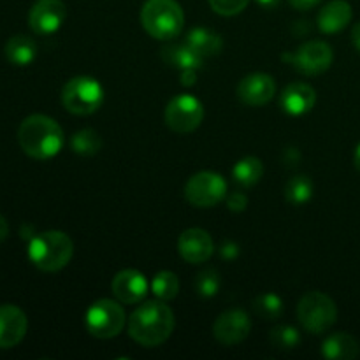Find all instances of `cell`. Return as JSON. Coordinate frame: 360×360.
Returning a JSON list of instances; mask_svg holds the SVG:
<instances>
[{
	"mask_svg": "<svg viewBox=\"0 0 360 360\" xmlns=\"http://www.w3.org/2000/svg\"><path fill=\"white\" fill-rule=\"evenodd\" d=\"M165 125L176 134H190L200 127L204 120V108L199 98L183 94L172 98L164 111Z\"/></svg>",
	"mask_w": 360,
	"mask_h": 360,
	"instance_id": "9c48e42d",
	"label": "cell"
},
{
	"mask_svg": "<svg viewBox=\"0 0 360 360\" xmlns=\"http://www.w3.org/2000/svg\"><path fill=\"white\" fill-rule=\"evenodd\" d=\"M151 292L160 301H172L179 292V280L172 271H160L151 280Z\"/></svg>",
	"mask_w": 360,
	"mask_h": 360,
	"instance_id": "4316f807",
	"label": "cell"
},
{
	"mask_svg": "<svg viewBox=\"0 0 360 360\" xmlns=\"http://www.w3.org/2000/svg\"><path fill=\"white\" fill-rule=\"evenodd\" d=\"M225 197H227V181L217 172H197L185 185V199L195 207H214Z\"/></svg>",
	"mask_w": 360,
	"mask_h": 360,
	"instance_id": "ba28073f",
	"label": "cell"
},
{
	"mask_svg": "<svg viewBox=\"0 0 360 360\" xmlns=\"http://www.w3.org/2000/svg\"><path fill=\"white\" fill-rule=\"evenodd\" d=\"M220 255H221V259H225V260H234L236 257L239 255V246H238V243H234V241H224L221 243V246H220Z\"/></svg>",
	"mask_w": 360,
	"mask_h": 360,
	"instance_id": "1f68e13d",
	"label": "cell"
},
{
	"mask_svg": "<svg viewBox=\"0 0 360 360\" xmlns=\"http://www.w3.org/2000/svg\"><path fill=\"white\" fill-rule=\"evenodd\" d=\"M236 94H238V98L245 105L260 108V105L273 101L274 94H276V83H274L273 76H269V74H248V76L239 81Z\"/></svg>",
	"mask_w": 360,
	"mask_h": 360,
	"instance_id": "4fadbf2b",
	"label": "cell"
},
{
	"mask_svg": "<svg viewBox=\"0 0 360 360\" xmlns=\"http://www.w3.org/2000/svg\"><path fill=\"white\" fill-rule=\"evenodd\" d=\"M186 44L193 51L199 53L202 58L217 56L224 48V41H221L220 35L217 32L210 30V28H193V30H190L188 37H186Z\"/></svg>",
	"mask_w": 360,
	"mask_h": 360,
	"instance_id": "7402d4cb",
	"label": "cell"
},
{
	"mask_svg": "<svg viewBox=\"0 0 360 360\" xmlns=\"http://www.w3.org/2000/svg\"><path fill=\"white\" fill-rule=\"evenodd\" d=\"M9 238V224H7L6 218L0 214V243H4Z\"/></svg>",
	"mask_w": 360,
	"mask_h": 360,
	"instance_id": "d590c367",
	"label": "cell"
},
{
	"mask_svg": "<svg viewBox=\"0 0 360 360\" xmlns=\"http://www.w3.org/2000/svg\"><path fill=\"white\" fill-rule=\"evenodd\" d=\"M257 2H259V6L266 7V9H274L281 0H257Z\"/></svg>",
	"mask_w": 360,
	"mask_h": 360,
	"instance_id": "74e56055",
	"label": "cell"
},
{
	"mask_svg": "<svg viewBox=\"0 0 360 360\" xmlns=\"http://www.w3.org/2000/svg\"><path fill=\"white\" fill-rule=\"evenodd\" d=\"M283 58L288 60L290 65H294L299 72L306 74V76H319L333 65L334 53L327 42L309 41L292 55H285Z\"/></svg>",
	"mask_w": 360,
	"mask_h": 360,
	"instance_id": "30bf717a",
	"label": "cell"
},
{
	"mask_svg": "<svg viewBox=\"0 0 360 360\" xmlns=\"http://www.w3.org/2000/svg\"><path fill=\"white\" fill-rule=\"evenodd\" d=\"M111 290L115 297L123 304H137L148 294V281L143 273L136 269L120 271L111 281Z\"/></svg>",
	"mask_w": 360,
	"mask_h": 360,
	"instance_id": "2e32d148",
	"label": "cell"
},
{
	"mask_svg": "<svg viewBox=\"0 0 360 360\" xmlns=\"http://www.w3.org/2000/svg\"><path fill=\"white\" fill-rule=\"evenodd\" d=\"M283 162L287 165H297L301 162V153L297 148H287L283 153Z\"/></svg>",
	"mask_w": 360,
	"mask_h": 360,
	"instance_id": "d6a6232c",
	"label": "cell"
},
{
	"mask_svg": "<svg viewBox=\"0 0 360 360\" xmlns=\"http://www.w3.org/2000/svg\"><path fill=\"white\" fill-rule=\"evenodd\" d=\"M297 319L308 333L323 334L336 323L338 306L323 292H308L299 301Z\"/></svg>",
	"mask_w": 360,
	"mask_h": 360,
	"instance_id": "8992f818",
	"label": "cell"
},
{
	"mask_svg": "<svg viewBox=\"0 0 360 360\" xmlns=\"http://www.w3.org/2000/svg\"><path fill=\"white\" fill-rule=\"evenodd\" d=\"M322 355L329 360H354L359 355V343L352 334L334 333L323 341Z\"/></svg>",
	"mask_w": 360,
	"mask_h": 360,
	"instance_id": "d6986e66",
	"label": "cell"
},
{
	"mask_svg": "<svg viewBox=\"0 0 360 360\" xmlns=\"http://www.w3.org/2000/svg\"><path fill=\"white\" fill-rule=\"evenodd\" d=\"M352 6L347 0H333L320 9L316 23L323 34H336L348 27L352 21Z\"/></svg>",
	"mask_w": 360,
	"mask_h": 360,
	"instance_id": "ac0fdd59",
	"label": "cell"
},
{
	"mask_svg": "<svg viewBox=\"0 0 360 360\" xmlns=\"http://www.w3.org/2000/svg\"><path fill=\"white\" fill-rule=\"evenodd\" d=\"M211 9L220 16H236V14L243 13L250 0H207Z\"/></svg>",
	"mask_w": 360,
	"mask_h": 360,
	"instance_id": "f546056e",
	"label": "cell"
},
{
	"mask_svg": "<svg viewBox=\"0 0 360 360\" xmlns=\"http://www.w3.org/2000/svg\"><path fill=\"white\" fill-rule=\"evenodd\" d=\"M125 309L111 299H98L86 311V330L98 340L116 338L125 327Z\"/></svg>",
	"mask_w": 360,
	"mask_h": 360,
	"instance_id": "52a82bcc",
	"label": "cell"
},
{
	"mask_svg": "<svg viewBox=\"0 0 360 360\" xmlns=\"http://www.w3.org/2000/svg\"><path fill=\"white\" fill-rule=\"evenodd\" d=\"M354 164H355V169L360 172V144L357 146V150H355V155H354Z\"/></svg>",
	"mask_w": 360,
	"mask_h": 360,
	"instance_id": "f35d334b",
	"label": "cell"
},
{
	"mask_svg": "<svg viewBox=\"0 0 360 360\" xmlns=\"http://www.w3.org/2000/svg\"><path fill=\"white\" fill-rule=\"evenodd\" d=\"M264 176V164L257 157H245L236 162L232 169V178L245 188L255 186Z\"/></svg>",
	"mask_w": 360,
	"mask_h": 360,
	"instance_id": "603a6c76",
	"label": "cell"
},
{
	"mask_svg": "<svg viewBox=\"0 0 360 360\" xmlns=\"http://www.w3.org/2000/svg\"><path fill=\"white\" fill-rule=\"evenodd\" d=\"M67 18V6L62 0H37L28 13V25L37 35H49L60 30Z\"/></svg>",
	"mask_w": 360,
	"mask_h": 360,
	"instance_id": "7c38bea8",
	"label": "cell"
},
{
	"mask_svg": "<svg viewBox=\"0 0 360 360\" xmlns=\"http://www.w3.org/2000/svg\"><path fill=\"white\" fill-rule=\"evenodd\" d=\"M70 148L74 153L81 155V157H94L101 151L102 148V137L98 132L91 129L77 130L72 137H70Z\"/></svg>",
	"mask_w": 360,
	"mask_h": 360,
	"instance_id": "d4e9b609",
	"label": "cell"
},
{
	"mask_svg": "<svg viewBox=\"0 0 360 360\" xmlns=\"http://www.w3.org/2000/svg\"><path fill=\"white\" fill-rule=\"evenodd\" d=\"M178 252L185 262L202 264L213 255V239L202 229H186L178 239Z\"/></svg>",
	"mask_w": 360,
	"mask_h": 360,
	"instance_id": "5bb4252c",
	"label": "cell"
},
{
	"mask_svg": "<svg viewBox=\"0 0 360 360\" xmlns=\"http://www.w3.org/2000/svg\"><path fill=\"white\" fill-rule=\"evenodd\" d=\"M28 320L23 309L14 304L0 306V348L9 350L23 341Z\"/></svg>",
	"mask_w": 360,
	"mask_h": 360,
	"instance_id": "9a60e30c",
	"label": "cell"
},
{
	"mask_svg": "<svg viewBox=\"0 0 360 360\" xmlns=\"http://www.w3.org/2000/svg\"><path fill=\"white\" fill-rule=\"evenodd\" d=\"M225 202H227V207L232 213H243L248 206V197L243 192H232L231 195H227Z\"/></svg>",
	"mask_w": 360,
	"mask_h": 360,
	"instance_id": "4dcf8cb0",
	"label": "cell"
},
{
	"mask_svg": "<svg viewBox=\"0 0 360 360\" xmlns=\"http://www.w3.org/2000/svg\"><path fill=\"white\" fill-rule=\"evenodd\" d=\"M271 345L280 350H294L301 343V334L292 326H278L271 330Z\"/></svg>",
	"mask_w": 360,
	"mask_h": 360,
	"instance_id": "83f0119b",
	"label": "cell"
},
{
	"mask_svg": "<svg viewBox=\"0 0 360 360\" xmlns=\"http://www.w3.org/2000/svg\"><path fill=\"white\" fill-rule=\"evenodd\" d=\"M74 253L72 239L62 231H46L28 243V259L44 273H56L70 262Z\"/></svg>",
	"mask_w": 360,
	"mask_h": 360,
	"instance_id": "3957f363",
	"label": "cell"
},
{
	"mask_svg": "<svg viewBox=\"0 0 360 360\" xmlns=\"http://www.w3.org/2000/svg\"><path fill=\"white\" fill-rule=\"evenodd\" d=\"M313 197V181L309 176L297 174L288 179L285 186V199L294 206H304Z\"/></svg>",
	"mask_w": 360,
	"mask_h": 360,
	"instance_id": "cb8c5ba5",
	"label": "cell"
},
{
	"mask_svg": "<svg viewBox=\"0 0 360 360\" xmlns=\"http://www.w3.org/2000/svg\"><path fill=\"white\" fill-rule=\"evenodd\" d=\"M316 94L308 83H290L280 95V105L287 115L302 116L315 108Z\"/></svg>",
	"mask_w": 360,
	"mask_h": 360,
	"instance_id": "e0dca14e",
	"label": "cell"
},
{
	"mask_svg": "<svg viewBox=\"0 0 360 360\" xmlns=\"http://www.w3.org/2000/svg\"><path fill=\"white\" fill-rule=\"evenodd\" d=\"M252 308L259 319L269 320V322H274V320H278L283 315V301H281L280 295L273 294V292L259 295L253 301Z\"/></svg>",
	"mask_w": 360,
	"mask_h": 360,
	"instance_id": "484cf974",
	"label": "cell"
},
{
	"mask_svg": "<svg viewBox=\"0 0 360 360\" xmlns=\"http://www.w3.org/2000/svg\"><path fill=\"white\" fill-rule=\"evenodd\" d=\"M288 2H290V6L295 7V9L308 11V9H313L315 6H319L320 0H288Z\"/></svg>",
	"mask_w": 360,
	"mask_h": 360,
	"instance_id": "e575fe53",
	"label": "cell"
},
{
	"mask_svg": "<svg viewBox=\"0 0 360 360\" xmlns=\"http://www.w3.org/2000/svg\"><path fill=\"white\" fill-rule=\"evenodd\" d=\"M18 143L28 157L48 160L60 153L65 137L62 127L53 118L46 115H30L18 129Z\"/></svg>",
	"mask_w": 360,
	"mask_h": 360,
	"instance_id": "7a4b0ae2",
	"label": "cell"
},
{
	"mask_svg": "<svg viewBox=\"0 0 360 360\" xmlns=\"http://www.w3.org/2000/svg\"><path fill=\"white\" fill-rule=\"evenodd\" d=\"M4 53H6V58L9 63H13V65L16 67H27L30 65L35 60V56H37V44H35L34 39L28 37V35H13V37L6 42Z\"/></svg>",
	"mask_w": 360,
	"mask_h": 360,
	"instance_id": "ffe728a7",
	"label": "cell"
},
{
	"mask_svg": "<svg viewBox=\"0 0 360 360\" xmlns=\"http://www.w3.org/2000/svg\"><path fill=\"white\" fill-rule=\"evenodd\" d=\"M162 58L167 65L176 67L179 70L186 69H200L202 67V56L197 51H193L188 44H171L162 48Z\"/></svg>",
	"mask_w": 360,
	"mask_h": 360,
	"instance_id": "44dd1931",
	"label": "cell"
},
{
	"mask_svg": "<svg viewBox=\"0 0 360 360\" xmlns=\"http://www.w3.org/2000/svg\"><path fill=\"white\" fill-rule=\"evenodd\" d=\"M352 41H354V46L360 51V23H357L352 30Z\"/></svg>",
	"mask_w": 360,
	"mask_h": 360,
	"instance_id": "8d00e7d4",
	"label": "cell"
},
{
	"mask_svg": "<svg viewBox=\"0 0 360 360\" xmlns=\"http://www.w3.org/2000/svg\"><path fill=\"white\" fill-rule=\"evenodd\" d=\"M104 102V90L97 79L90 76H76L65 83L62 90V104L76 116L94 115Z\"/></svg>",
	"mask_w": 360,
	"mask_h": 360,
	"instance_id": "5b68a950",
	"label": "cell"
},
{
	"mask_svg": "<svg viewBox=\"0 0 360 360\" xmlns=\"http://www.w3.org/2000/svg\"><path fill=\"white\" fill-rule=\"evenodd\" d=\"M179 81H181V84H185V86H192V84H195L197 81V70L193 69H186V70H179Z\"/></svg>",
	"mask_w": 360,
	"mask_h": 360,
	"instance_id": "836d02e7",
	"label": "cell"
},
{
	"mask_svg": "<svg viewBox=\"0 0 360 360\" xmlns=\"http://www.w3.org/2000/svg\"><path fill=\"white\" fill-rule=\"evenodd\" d=\"M220 274L214 269H204L197 274L195 281H193V287H195V292L204 299L214 297L220 290Z\"/></svg>",
	"mask_w": 360,
	"mask_h": 360,
	"instance_id": "f1b7e54d",
	"label": "cell"
},
{
	"mask_svg": "<svg viewBox=\"0 0 360 360\" xmlns=\"http://www.w3.org/2000/svg\"><path fill=\"white\" fill-rule=\"evenodd\" d=\"M252 333V320L243 309H227L213 323V334L218 343L234 347L243 343Z\"/></svg>",
	"mask_w": 360,
	"mask_h": 360,
	"instance_id": "8fae6325",
	"label": "cell"
},
{
	"mask_svg": "<svg viewBox=\"0 0 360 360\" xmlns=\"http://www.w3.org/2000/svg\"><path fill=\"white\" fill-rule=\"evenodd\" d=\"M141 23L151 37L167 41L181 34L185 14L176 0H146L141 9Z\"/></svg>",
	"mask_w": 360,
	"mask_h": 360,
	"instance_id": "277c9868",
	"label": "cell"
},
{
	"mask_svg": "<svg viewBox=\"0 0 360 360\" xmlns=\"http://www.w3.org/2000/svg\"><path fill=\"white\" fill-rule=\"evenodd\" d=\"M174 323V313L165 301H148L130 315L129 334L143 347H158L171 338Z\"/></svg>",
	"mask_w": 360,
	"mask_h": 360,
	"instance_id": "6da1fadb",
	"label": "cell"
}]
</instances>
